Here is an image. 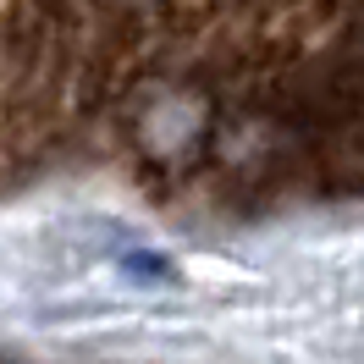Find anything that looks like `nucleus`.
I'll return each instance as SVG.
<instances>
[{
	"instance_id": "f257e3e1",
	"label": "nucleus",
	"mask_w": 364,
	"mask_h": 364,
	"mask_svg": "<svg viewBox=\"0 0 364 364\" xmlns=\"http://www.w3.org/2000/svg\"><path fill=\"white\" fill-rule=\"evenodd\" d=\"M72 171L182 215L364 199V0H0V199Z\"/></svg>"
}]
</instances>
